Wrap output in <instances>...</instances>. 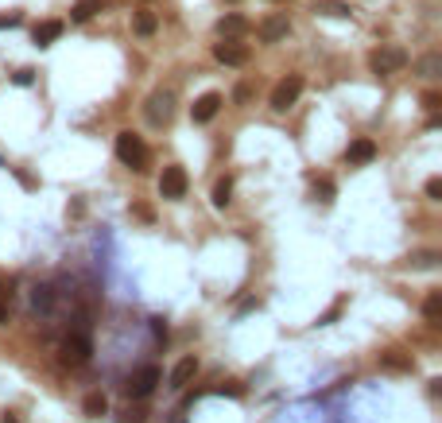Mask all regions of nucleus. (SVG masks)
Listing matches in <instances>:
<instances>
[{
    "label": "nucleus",
    "mask_w": 442,
    "mask_h": 423,
    "mask_svg": "<svg viewBox=\"0 0 442 423\" xmlns=\"http://www.w3.org/2000/svg\"><path fill=\"white\" fill-rule=\"evenodd\" d=\"M407 51L396 47V43H388V47H376L373 55H369V66H373V74H380V78H392V74H400L403 66H407Z\"/></svg>",
    "instance_id": "nucleus-1"
},
{
    "label": "nucleus",
    "mask_w": 442,
    "mask_h": 423,
    "mask_svg": "<svg viewBox=\"0 0 442 423\" xmlns=\"http://www.w3.org/2000/svg\"><path fill=\"white\" fill-rule=\"evenodd\" d=\"M117 159L132 171H147V144L136 132H117Z\"/></svg>",
    "instance_id": "nucleus-2"
},
{
    "label": "nucleus",
    "mask_w": 442,
    "mask_h": 423,
    "mask_svg": "<svg viewBox=\"0 0 442 423\" xmlns=\"http://www.w3.org/2000/svg\"><path fill=\"white\" fill-rule=\"evenodd\" d=\"M163 381V373H159V365H140L136 373L128 377V384H125V393L128 396H136V400H144V396H151L156 393V384Z\"/></svg>",
    "instance_id": "nucleus-3"
},
{
    "label": "nucleus",
    "mask_w": 442,
    "mask_h": 423,
    "mask_svg": "<svg viewBox=\"0 0 442 423\" xmlns=\"http://www.w3.org/2000/svg\"><path fill=\"white\" fill-rule=\"evenodd\" d=\"M299 98H303V78H299V74H287V78H279L272 89V109L275 113H287Z\"/></svg>",
    "instance_id": "nucleus-4"
},
{
    "label": "nucleus",
    "mask_w": 442,
    "mask_h": 423,
    "mask_svg": "<svg viewBox=\"0 0 442 423\" xmlns=\"http://www.w3.org/2000/svg\"><path fill=\"white\" fill-rule=\"evenodd\" d=\"M89 354H93V342H89V334H70L66 342H62V350H59V361L70 365V369H78V365L89 361Z\"/></svg>",
    "instance_id": "nucleus-5"
},
{
    "label": "nucleus",
    "mask_w": 442,
    "mask_h": 423,
    "mask_svg": "<svg viewBox=\"0 0 442 423\" xmlns=\"http://www.w3.org/2000/svg\"><path fill=\"white\" fill-rule=\"evenodd\" d=\"M144 117H147V125L163 128L171 117H175V98H171V93H151L147 105H144Z\"/></svg>",
    "instance_id": "nucleus-6"
},
{
    "label": "nucleus",
    "mask_w": 442,
    "mask_h": 423,
    "mask_svg": "<svg viewBox=\"0 0 442 423\" xmlns=\"http://www.w3.org/2000/svg\"><path fill=\"white\" fill-rule=\"evenodd\" d=\"M187 187H190V179H187V171L178 168V163H171V168H163V175H159V195L163 198H183L187 195Z\"/></svg>",
    "instance_id": "nucleus-7"
},
{
    "label": "nucleus",
    "mask_w": 442,
    "mask_h": 423,
    "mask_svg": "<svg viewBox=\"0 0 442 423\" xmlns=\"http://www.w3.org/2000/svg\"><path fill=\"white\" fill-rule=\"evenodd\" d=\"M214 59L221 62V66H245V62L252 59V51L237 39H221V43H214Z\"/></svg>",
    "instance_id": "nucleus-8"
},
{
    "label": "nucleus",
    "mask_w": 442,
    "mask_h": 423,
    "mask_svg": "<svg viewBox=\"0 0 442 423\" xmlns=\"http://www.w3.org/2000/svg\"><path fill=\"white\" fill-rule=\"evenodd\" d=\"M221 105H225V98L210 89V93H202V98L190 105V117H194V125H210V120L217 117V109H221Z\"/></svg>",
    "instance_id": "nucleus-9"
},
{
    "label": "nucleus",
    "mask_w": 442,
    "mask_h": 423,
    "mask_svg": "<svg viewBox=\"0 0 442 423\" xmlns=\"http://www.w3.org/2000/svg\"><path fill=\"white\" fill-rule=\"evenodd\" d=\"M256 35H260L264 43H279V39L291 35V24H287V16H268V20H260Z\"/></svg>",
    "instance_id": "nucleus-10"
},
{
    "label": "nucleus",
    "mask_w": 442,
    "mask_h": 423,
    "mask_svg": "<svg viewBox=\"0 0 442 423\" xmlns=\"http://www.w3.org/2000/svg\"><path fill=\"white\" fill-rule=\"evenodd\" d=\"M194 373H198V357H183V361L171 369V388H175V393H183V388L194 381Z\"/></svg>",
    "instance_id": "nucleus-11"
},
{
    "label": "nucleus",
    "mask_w": 442,
    "mask_h": 423,
    "mask_svg": "<svg viewBox=\"0 0 442 423\" xmlns=\"http://www.w3.org/2000/svg\"><path fill=\"white\" fill-rule=\"evenodd\" d=\"M245 31H248V20H245V16H237V12L217 20V35H221V39H241Z\"/></svg>",
    "instance_id": "nucleus-12"
},
{
    "label": "nucleus",
    "mask_w": 442,
    "mask_h": 423,
    "mask_svg": "<svg viewBox=\"0 0 442 423\" xmlns=\"http://www.w3.org/2000/svg\"><path fill=\"white\" fill-rule=\"evenodd\" d=\"M345 159H349V163H373L376 159V144L373 140H353V144H349V148H345Z\"/></svg>",
    "instance_id": "nucleus-13"
},
{
    "label": "nucleus",
    "mask_w": 442,
    "mask_h": 423,
    "mask_svg": "<svg viewBox=\"0 0 442 423\" xmlns=\"http://www.w3.org/2000/svg\"><path fill=\"white\" fill-rule=\"evenodd\" d=\"M380 369H388V373H412L415 361L407 354H400V350H388V354H380Z\"/></svg>",
    "instance_id": "nucleus-14"
},
{
    "label": "nucleus",
    "mask_w": 442,
    "mask_h": 423,
    "mask_svg": "<svg viewBox=\"0 0 442 423\" xmlns=\"http://www.w3.org/2000/svg\"><path fill=\"white\" fill-rule=\"evenodd\" d=\"M156 28H159V16L151 8H140V12H132V31H136V35H156Z\"/></svg>",
    "instance_id": "nucleus-15"
},
{
    "label": "nucleus",
    "mask_w": 442,
    "mask_h": 423,
    "mask_svg": "<svg viewBox=\"0 0 442 423\" xmlns=\"http://www.w3.org/2000/svg\"><path fill=\"white\" fill-rule=\"evenodd\" d=\"M59 35H62V24L59 20H43V24H35V28H31V39L39 43V47H50Z\"/></svg>",
    "instance_id": "nucleus-16"
},
{
    "label": "nucleus",
    "mask_w": 442,
    "mask_h": 423,
    "mask_svg": "<svg viewBox=\"0 0 442 423\" xmlns=\"http://www.w3.org/2000/svg\"><path fill=\"white\" fill-rule=\"evenodd\" d=\"M315 12H318V16H330V20H349V16H353V8L342 4V0H318Z\"/></svg>",
    "instance_id": "nucleus-17"
},
{
    "label": "nucleus",
    "mask_w": 442,
    "mask_h": 423,
    "mask_svg": "<svg viewBox=\"0 0 442 423\" xmlns=\"http://www.w3.org/2000/svg\"><path fill=\"white\" fill-rule=\"evenodd\" d=\"M101 4H105V0H78V4L70 8V20H74V24H86V20H93V16L101 12Z\"/></svg>",
    "instance_id": "nucleus-18"
},
{
    "label": "nucleus",
    "mask_w": 442,
    "mask_h": 423,
    "mask_svg": "<svg viewBox=\"0 0 442 423\" xmlns=\"http://www.w3.org/2000/svg\"><path fill=\"white\" fill-rule=\"evenodd\" d=\"M82 412H86L89 420H101V415L109 412V400H105V393H89L86 400H82Z\"/></svg>",
    "instance_id": "nucleus-19"
},
{
    "label": "nucleus",
    "mask_w": 442,
    "mask_h": 423,
    "mask_svg": "<svg viewBox=\"0 0 442 423\" xmlns=\"http://www.w3.org/2000/svg\"><path fill=\"white\" fill-rule=\"evenodd\" d=\"M423 318L427 323H442V291H431L423 299Z\"/></svg>",
    "instance_id": "nucleus-20"
},
{
    "label": "nucleus",
    "mask_w": 442,
    "mask_h": 423,
    "mask_svg": "<svg viewBox=\"0 0 442 423\" xmlns=\"http://www.w3.org/2000/svg\"><path fill=\"white\" fill-rule=\"evenodd\" d=\"M229 202H233V179H217V187H214V206L225 210Z\"/></svg>",
    "instance_id": "nucleus-21"
},
{
    "label": "nucleus",
    "mask_w": 442,
    "mask_h": 423,
    "mask_svg": "<svg viewBox=\"0 0 442 423\" xmlns=\"http://www.w3.org/2000/svg\"><path fill=\"white\" fill-rule=\"evenodd\" d=\"M439 70H442L439 55H423V59H419V74H423V78H439Z\"/></svg>",
    "instance_id": "nucleus-22"
},
{
    "label": "nucleus",
    "mask_w": 442,
    "mask_h": 423,
    "mask_svg": "<svg viewBox=\"0 0 442 423\" xmlns=\"http://www.w3.org/2000/svg\"><path fill=\"white\" fill-rule=\"evenodd\" d=\"M50 303H55L50 287H35V291H31V307H35V311H50Z\"/></svg>",
    "instance_id": "nucleus-23"
},
{
    "label": "nucleus",
    "mask_w": 442,
    "mask_h": 423,
    "mask_svg": "<svg viewBox=\"0 0 442 423\" xmlns=\"http://www.w3.org/2000/svg\"><path fill=\"white\" fill-rule=\"evenodd\" d=\"M407 264H412V268H434V264H439V253H434V249H427V253H415Z\"/></svg>",
    "instance_id": "nucleus-24"
},
{
    "label": "nucleus",
    "mask_w": 442,
    "mask_h": 423,
    "mask_svg": "<svg viewBox=\"0 0 442 423\" xmlns=\"http://www.w3.org/2000/svg\"><path fill=\"white\" fill-rule=\"evenodd\" d=\"M233 101H237V105H248V101H252V86H248V82H241V86L233 89Z\"/></svg>",
    "instance_id": "nucleus-25"
},
{
    "label": "nucleus",
    "mask_w": 442,
    "mask_h": 423,
    "mask_svg": "<svg viewBox=\"0 0 442 423\" xmlns=\"http://www.w3.org/2000/svg\"><path fill=\"white\" fill-rule=\"evenodd\" d=\"M144 420H147V412H144V408H128V412L120 415V423H144Z\"/></svg>",
    "instance_id": "nucleus-26"
},
{
    "label": "nucleus",
    "mask_w": 442,
    "mask_h": 423,
    "mask_svg": "<svg viewBox=\"0 0 442 423\" xmlns=\"http://www.w3.org/2000/svg\"><path fill=\"white\" fill-rule=\"evenodd\" d=\"M315 190L322 195V202H330V198H334V183H330V179H318V183H315Z\"/></svg>",
    "instance_id": "nucleus-27"
},
{
    "label": "nucleus",
    "mask_w": 442,
    "mask_h": 423,
    "mask_svg": "<svg viewBox=\"0 0 442 423\" xmlns=\"http://www.w3.org/2000/svg\"><path fill=\"white\" fill-rule=\"evenodd\" d=\"M439 105H442L439 93H423V109H427V113H439Z\"/></svg>",
    "instance_id": "nucleus-28"
},
{
    "label": "nucleus",
    "mask_w": 442,
    "mask_h": 423,
    "mask_svg": "<svg viewBox=\"0 0 442 423\" xmlns=\"http://www.w3.org/2000/svg\"><path fill=\"white\" fill-rule=\"evenodd\" d=\"M427 198H442V179H427Z\"/></svg>",
    "instance_id": "nucleus-29"
},
{
    "label": "nucleus",
    "mask_w": 442,
    "mask_h": 423,
    "mask_svg": "<svg viewBox=\"0 0 442 423\" xmlns=\"http://www.w3.org/2000/svg\"><path fill=\"white\" fill-rule=\"evenodd\" d=\"M132 214H136L140 222H156V214H151V206H140V202H136V206H132Z\"/></svg>",
    "instance_id": "nucleus-30"
},
{
    "label": "nucleus",
    "mask_w": 442,
    "mask_h": 423,
    "mask_svg": "<svg viewBox=\"0 0 442 423\" xmlns=\"http://www.w3.org/2000/svg\"><path fill=\"white\" fill-rule=\"evenodd\" d=\"M217 393H229V396H245V388H241V384H237V381H229V384H221Z\"/></svg>",
    "instance_id": "nucleus-31"
},
{
    "label": "nucleus",
    "mask_w": 442,
    "mask_h": 423,
    "mask_svg": "<svg viewBox=\"0 0 442 423\" xmlns=\"http://www.w3.org/2000/svg\"><path fill=\"white\" fill-rule=\"evenodd\" d=\"M0 28H20V12H12V16H0Z\"/></svg>",
    "instance_id": "nucleus-32"
},
{
    "label": "nucleus",
    "mask_w": 442,
    "mask_h": 423,
    "mask_svg": "<svg viewBox=\"0 0 442 423\" xmlns=\"http://www.w3.org/2000/svg\"><path fill=\"white\" fill-rule=\"evenodd\" d=\"M338 311H342V299H338V303H334V307H330V311L322 315V323H334V318H338Z\"/></svg>",
    "instance_id": "nucleus-33"
},
{
    "label": "nucleus",
    "mask_w": 442,
    "mask_h": 423,
    "mask_svg": "<svg viewBox=\"0 0 442 423\" xmlns=\"http://www.w3.org/2000/svg\"><path fill=\"white\" fill-rule=\"evenodd\" d=\"M151 330H156L159 338H167V326H163V318H151Z\"/></svg>",
    "instance_id": "nucleus-34"
},
{
    "label": "nucleus",
    "mask_w": 442,
    "mask_h": 423,
    "mask_svg": "<svg viewBox=\"0 0 442 423\" xmlns=\"http://www.w3.org/2000/svg\"><path fill=\"white\" fill-rule=\"evenodd\" d=\"M16 86H31V70H20V74H16Z\"/></svg>",
    "instance_id": "nucleus-35"
},
{
    "label": "nucleus",
    "mask_w": 442,
    "mask_h": 423,
    "mask_svg": "<svg viewBox=\"0 0 442 423\" xmlns=\"http://www.w3.org/2000/svg\"><path fill=\"white\" fill-rule=\"evenodd\" d=\"M0 326H8V303L0 299Z\"/></svg>",
    "instance_id": "nucleus-36"
},
{
    "label": "nucleus",
    "mask_w": 442,
    "mask_h": 423,
    "mask_svg": "<svg viewBox=\"0 0 442 423\" xmlns=\"http://www.w3.org/2000/svg\"><path fill=\"white\" fill-rule=\"evenodd\" d=\"M229 4H237V0H229Z\"/></svg>",
    "instance_id": "nucleus-37"
}]
</instances>
